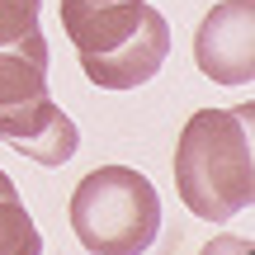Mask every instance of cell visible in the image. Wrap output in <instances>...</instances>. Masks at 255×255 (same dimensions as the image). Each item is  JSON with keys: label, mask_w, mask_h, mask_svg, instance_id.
Masks as SVG:
<instances>
[{"label": "cell", "mask_w": 255, "mask_h": 255, "mask_svg": "<svg viewBox=\"0 0 255 255\" xmlns=\"http://www.w3.org/2000/svg\"><path fill=\"white\" fill-rule=\"evenodd\" d=\"M62 28L100 90L146 85L170 57V24L146 0H62Z\"/></svg>", "instance_id": "obj_1"}, {"label": "cell", "mask_w": 255, "mask_h": 255, "mask_svg": "<svg viewBox=\"0 0 255 255\" xmlns=\"http://www.w3.org/2000/svg\"><path fill=\"white\" fill-rule=\"evenodd\" d=\"M175 189L203 222H232L255 199L251 161V104L246 109H199L175 142Z\"/></svg>", "instance_id": "obj_2"}, {"label": "cell", "mask_w": 255, "mask_h": 255, "mask_svg": "<svg viewBox=\"0 0 255 255\" xmlns=\"http://www.w3.org/2000/svg\"><path fill=\"white\" fill-rule=\"evenodd\" d=\"M0 142L19 146L38 165H66L76 156V123L47 95V38L0 47Z\"/></svg>", "instance_id": "obj_3"}, {"label": "cell", "mask_w": 255, "mask_h": 255, "mask_svg": "<svg viewBox=\"0 0 255 255\" xmlns=\"http://www.w3.org/2000/svg\"><path fill=\"white\" fill-rule=\"evenodd\" d=\"M71 232L95 255H137L161 232V199L142 170L100 165L71 194Z\"/></svg>", "instance_id": "obj_4"}, {"label": "cell", "mask_w": 255, "mask_h": 255, "mask_svg": "<svg viewBox=\"0 0 255 255\" xmlns=\"http://www.w3.org/2000/svg\"><path fill=\"white\" fill-rule=\"evenodd\" d=\"M194 66L213 85L255 81V0H222L194 33Z\"/></svg>", "instance_id": "obj_5"}, {"label": "cell", "mask_w": 255, "mask_h": 255, "mask_svg": "<svg viewBox=\"0 0 255 255\" xmlns=\"http://www.w3.org/2000/svg\"><path fill=\"white\" fill-rule=\"evenodd\" d=\"M43 237H38L28 208L19 203V189L5 170H0V255H38Z\"/></svg>", "instance_id": "obj_6"}, {"label": "cell", "mask_w": 255, "mask_h": 255, "mask_svg": "<svg viewBox=\"0 0 255 255\" xmlns=\"http://www.w3.org/2000/svg\"><path fill=\"white\" fill-rule=\"evenodd\" d=\"M38 9H43V0H0V47L38 33Z\"/></svg>", "instance_id": "obj_7"}]
</instances>
